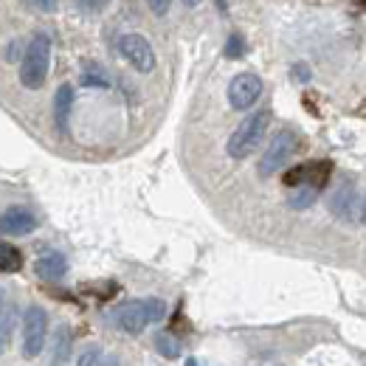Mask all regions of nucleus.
<instances>
[{"mask_svg": "<svg viewBox=\"0 0 366 366\" xmlns=\"http://www.w3.org/2000/svg\"><path fill=\"white\" fill-rule=\"evenodd\" d=\"M164 316H167V302H161V299H133V302H124L122 307H116L113 321H116L119 330L138 335Z\"/></svg>", "mask_w": 366, "mask_h": 366, "instance_id": "obj_1", "label": "nucleus"}, {"mask_svg": "<svg viewBox=\"0 0 366 366\" xmlns=\"http://www.w3.org/2000/svg\"><path fill=\"white\" fill-rule=\"evenodd\" d=\"M48 65H51V37L46 31L34 34L31 43L23 51V62H20V85L29 91H37L46 85Z\"/></svg>", "mask_w": 366, "mask_h": 366, "instance_id": "obj_2", "label": "nucleus"}, {"mask_svg": "<svg viewBox=\"0 0 366 366\" xmlns=\"http://www.w3.org/2000/svg\"><path fill=\"white\" fill-rule=\"evenodd\" d=\"M268 124H271V110H268V107L251 113V116L231 133L229 144H226V152H229L231 158H237V161L248 158V155L262 144V136H265Z\"/></svg>", "mask_w": 366, "mask_h": 366, "instance_id": "obj_3", "label": "nucleus"}, {"mask_svg": "<svg viewBox=\"0 0 366 366\" xmlns=\"http://www.w3.org/2000/svg\"><path fill=\"white\" fill-rule=\"evenodd\" d=\"M48 338V313L43 307L31 305L23 313V355L26 358H37L46 347Z\"/></svg>", "mask_w": 366, "mask_h": 366, "instance_id": "obj_4", "label": "nucleus"}, {"mask_svg": "<svg viewBox=\"0 0 366 366\" xmlns=\"http://www.w3.org/2000/svg\"><path fill=\"white\" fill-rule=\"evenodd\" d=\"M296 147H299V136H296L293 130L276 133L274 141H271V147L265 149V155H262V161H259V175L268 178V175L279 172V169L287 164V158L296 152Z\"/></svg>", "mask_w": 366, "mask_h": 366, "instance_id": "obj_5", "label": "nucleus"}, {"mask_svg": "<svg viewBox=\"0 0 366 366\" xmlns=\"http://www.w3.org/2000/svg\"><path fill=\"white\" fill-rule=\"evenodd\" d=\"M262 96V79L257 74H237L229 82V104L234 110H248Z\"/></svg>", "mask_w": 366, "mask_h": 366, "instance_id": "obj_6", "label": "nucleus"}, {"mask_svg": "<svg viewBox=\"0 0 366 366\" xmlns=\"http://www.w3.org/2000/svg\"><path fill=\"white\" fill-rule=\"evenodd\" d=\"M119 51H122V56L136 68L138 74H149L155 68V51H152V46L141 34H122Z\"/></svg>", "mask_w": 366, "mask_h": 366, "instance_id": "obj_7", "label": "nucleus"}, {"mask_svg": "<svg viewBox=\"0 0 366 366\" xmlns=\"http://www.w3.org/2000/svg\"><path fill=\"white\" fill-rule=\"evenodd\" d=\"M330 172H332V164H327V161H313V164L293 167V169L285 175V183H287V186H316V189H324V183L330 181Z\"/></svg>", "mask_w": 366, "mask_h": 366, "instance_id": "obj_8", "label": "nucleus"}, {"mask_svg": "<svg viewBox=\"0 0 366 366\" xmlns=\"http://www.w3.org/2000/svg\"><path fill=\"white\" fill-rule=\"evenodd\" d=\"M34 229H37V217L23 206H11L0 214V234L3 237H23V234H31Z\"/></svg>", "mask_w": 366, "mask_h": 366, "instance_id": "obj_9", "label": "nucleus"}, {"mask_svg": "<svg viewBox=\"0 0 366 366\" xmlns=\"http://www.w3.org/2000/svg\"><path fill=\"white\" fill-rule=\"evenodd\" d=\"M355 200H358V194H355V183L341 181L338 183V189L332 192V197H330V212H332L338 220L352 223V217H355Z\"/></svg>", "mask_w": 366, "mask_h": 366, "instance_id": "obj_10", "label": "nucleus"}, {"mask_svg": "<svg viewBox=\"0 0 366 366\" xmlns=\"http://www.w3.org/2000/svg\"><path fill=\"white\" fill-rule=\"evenodd\" d=\"M71 347H74V335L68 324H59L51 341V366H65L71 361Z\"/></svg>", "mask_w": 366, "mask_h": 366, "instance_id": "obj_11", "label": "nucleus"}, {"mask_svg": "<svg viewBox=\"0 0 366 366\" xmlns=\"http://www.w3.org/2000/svg\"><path fill=\"white\" fill-rule=\"evenodd\" d=\"M34 271H37L40 279H46V282H59L62 276L68 274V262H65V257H62V254L48 251V254H43V257L37 259Z\"/></svg>", "mask_w": 366, "mask_h": 366, "instance_id": "obj_12", "label": "nucleus"}, {"mask_svg": "<svg viewBox=\"0 0 366 366\" xmlns=\"http://www.w3.org/2000/svg\"><path fill=\"white\" fill-rule=\"evenodd\" d=\"M71 107H74V88L62 85L54 96V124L59 133H68V122H71Z\"/></svg>", "mask_w": 366, "mask_h": 366, "instance_id": "obj_13", "label": "nucleus"}, {"mask_svg": "<svg viewBox=\"0 0 366 366\" xmlns=\"http://www.w3.org/2000/svg\"><path fill=\"white\" fill-rule=\"evenodd\" d=\"M23 268V254L0 239V274H17Z\"/></svg>", "mask_w": 366, "mask_h": 366, "instance_id": "obj_14", "label": "nucleus"}, {"mask_svg": "<svg viewBox=\"0 0 366 366\" xmlns=\"http://www.w3.org/2000/svg\"><path fill=\"white\" fill-rule=\"evenodd\" d=\"M319 192L321 189H316V186H293V192H290L287 203H290V209H307V206H313V203H316Z\"/></svg>", "mask_w": 366, "mask_h": 366, "instance_id": "obj_15", "label": "nucleus"}, {"mask_svg": "<svg viewBox=\"0 0 366 366\" xmlns=\"http://www.w3.org/2000/svg\"><path fill=\"white\" fill-rule=\"evenodd\" d=\"M14 321H17V313H14V307L9 305V307H6V313L0 316V355L6 352V347H9V341H11Z\"/></svg>", "mask_w": 366, "mask_h": 366, "instance_id": "obj_16", "label": "nucleus"}, {"mask_svg": "<svg viewBox=\"0 0 366 366\" xmlns=\"http://www.w3.org/2000/svg\"><path fill=\"white\" fill-rule=\"evenodd\" d=\"M155 350H158L164 358H178V355H181V344H178L169 332H158V335H155Z\"/></svg>", "mask_w": 366, "mask_h": 366, "instance_id": "obj_17", "label": "nucleus"}, {"mask_svg": "<svg viewBox=\"0 0 366 366\" xmlns=\"http://www.w3.org/2000/svg\"><path fill=\"white\" fill-rule=\"evenodd\" d=\"M76 366H107V358L102 355V350H96V347H91V350H85V352L79 355V361H76Z\"/></svg>", "mask_w": 366, "mask_h": 366, "instance_id": "obj_18", "label": "nucleus"}, {"mask_svg": "<svg viewBox=\"0 0 366 366\" xmlns=\"http://www.w3.org/2000/svg\"><path fill=\"white\" fill-rule=\"evenodd\" d=\"M245 54V40L242 34H231L229 43H226V59H239Z\"/></svg>", "mask_w": 366, "mask_h": 366, "instance_id": "obj_19", "label": "nucleus"}, {"mask_svg": "<svg viewBox=\"0 0 366 366\" xmlns=\"http://www.w3.org/2000/svg\"><path fill=\"white\" fill-rule=\"evenodd\" d=\"M85 85H99V88H107V76L99 71V74H85Z\"/></svg>", "mask_w": 366, "mask_h": 366, "instance_id": "obj_20", "label": "nucleus"}, {"mask_svg": "<svg viewBox=\"0 0 366 366\" xmlns=\"http://www.w3.org/2000/svg\"><path fill=\"white\" fill-rule=\"evenodd\" d=\"M290 74H293L296 82H307V79H310V68H307V65H293Z\"/></svg>", "mask_w": 366, "mask_h": 366, "instance_id": "obj_21", "label": "nucleus"}, {"mask_svg": "<svg viewBox=\"0 0 366 366\" xmlns=\"http://www.w3.org/2000/svg\"><path fill=\"white\" fill-rule=\"evenodd\" d=\"M149 3V9L158 14V17H164L167 11H169V0H147Z\"/></svg>", "mask_w": 366, "mask_h": 366, "instance_id": "obj_22", "label": "nucleus"}, {"mask_svg": "<svg viewBox=\"0 0 366 366\" xmlns=\"http://www.w3.org/2000/svg\"><path fill=\"white\" fill-rule=\"evenodd\" d=\"M37 11H56V0H29Z\"/></svg>", "mask_w": 366, "mask_h": 366, "instance_id": "obj_23", "label": "nucleus"}, {"mask_svg": "<svg viewBox=\"0 0 366 366\" xmlns=\"http://www.w3.org/2000/svg\"><path fill=\"white\" fill-rule=\"evenodd\" d=\"M107 0H79V6L85 9V11H96V9H102Z\"/></svg>", "mask_w": 366, "mask_h": 366, "instance_id": "obj_24", "label": "nucleus"}, {"mask_svg": "<svg viewBox=\"0 0 366 366\" xmlns=\"http://www.w3.org/2000/svg\"><path fill=\"white\" fill-rule=\"evenodd\" d=\"M6 313V293H3V287H0V316Z\"/></svg>", "mask_w": 366, "mask_h": 366, "instance_id": "obj_25", "label": "nucleus"}, {"mask_svg": "<svg viewBox=\"0 0 366 366\" xmlns=\"http://www.w3.org/2000/svg\"><path fill=\"white\" fill-rule=\"evenodd\" d=\"M186 366H203V364H200L197 358H189V361H186Z\"/></svg>", "mask_w": 366, "mask_h": 366, "instance_id": "obj_26", "label": "nucleus"}, {"mask_svg": "<svg viewBox=\"0 0 366 366\" xmlns=\"http://www.w3.org/2000/svg\"><path fill=\"white\" fill-rule=\"evenodd\" d=\"M183 3H186V6H197L200 0H183Z\"/></svg>", "mask_w": 366, "mask_h": 366, "instance_id": "obj_27", "label": "nucleus"}, {"mask_svg": "<svg viewBox=\"0 0 366 366\" xmlns=\"http://www.w3.org/2000/svg\"><path fill=\"white\" fill-rule=\"evenodd\" d=\"M364 226H366V200H364Z\"/></svg>", "mask_w": 366, "mask_h": 366, "instance_id": "obj_28", "label": "nucleus"}, {"mask_svg": "<svg viewBox=\"0 0 366 366\" xmlns=\"http://www.w3.org/2000/svg\"><path fill=\"white\" fill-rule=\"evenodd\" d=\"M364 6H366V0H364Z\"/></svg>", "mask_w": 366, "mask_h": 366, "instance_id": "obj_29", "label": "nucleus"}]
</instances>
